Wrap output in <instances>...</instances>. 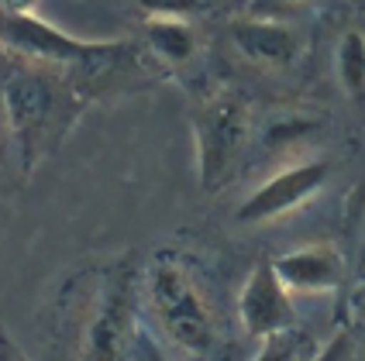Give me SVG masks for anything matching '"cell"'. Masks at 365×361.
Wrapping results in <instances>:
<instances>
[{"label": "cell", "instance_id": "cell-1", "mask_svg": "<svg viewBox=\"0 0 365 361\" xmlns=\"http://www.w3.org/2000/svg\"><path fill=\"white\" fill-rule=\"evenodd\" d=\"M0 97H4V110H7L11 135H14V152H18L24 176H31L38 162L59 148L86 110V103L76 97V90L62 76V69L28 66V62L4 80Z\"/></svg>", "mask_w": 365, "mask_h": 361}, {"label": "cell", "instance_id": "cell-2", "mask_svg": "<svg viewBox=\"0 0 365 361\" xmlns=\"http://www.w3.org/2000/svg\"><path fill=\"white\" fill-rule=\"evenodd\" d=\"M142 296L148 317L176 351L193 361H214L221 355V323L210 293L197 279L193 265L180 251H159L145 265Z\"/></svg>", "mask_w": 365, "mask_h": 361}, {"label": "cell", "instance_id": "cell-3", "mask_svg": "<svg viewBox=\"0 0 365 361\" xmlns=\"http://www.w3.org/2000/svg\"><path fill=\"white\" fill-rule=\"evenodd\" d=\"M197 138V179L203 193H221L235 176L252 141V107L238 90H217L193 110Z\"/></svg>", "mask_w": 365, "mask_h": 361}, {"label": "cell", "instance_id": "cell-4", "mask_svg": "<svg viewBox=\"0 0 365 361\" xmlns=\"http://www.w3.org/2000/svg\"><path fill=\"white\" fill-rule=\"evenodd\" d=\"M135 306H138V272L124 258L103 282L93 317L86 323L83 355L86 361H128L135 344Z\"/></svg>", "mask_w": 365, "mask_h": 361}, {"label": "cell", "instance_id": "cell-5", "mask_svg": "<svg viewBox=\"0 0 365 361\" xmlns=\"http://www.w3.org/2000/svg\"><path fill=\"white\" fill-rule=\"evenodd\" d=\"M101 38H76L41 14H0V48L28 66L73 69L97 52Z\"/></svg>", "mask_w": 365, "mask_h": 361}, {"label": "cell", "instance_id": "cell-6", "mask_svg": "<svg viewBox=\"0 0 365 361\" xmlns=\"http://www.w3.org/2000/svg\"><path fill=\"white\" fill-rule=\"evenodd\" d=\"M331 179V162L324 159H307L276 169L265 182H259L235 210L238 224H269L289 217L293 210H300L314 197H321V189Z\"/></svg>", "mask_w": 365, "mask_h": 361}, {"label": "cell", "instance_id": "cell-7", "mask_svg": "<svg viewBox=\"0 0 365 361\" xmlns=\"http://www.w3.org/2000/svg\"><path fill=\"white\" fill-rule=\"evenodd\" d=\"M238 323L259 344L276 338V334L297 330L293 293L283 286L272 258H259L255 268L248 272L242 293H238Z\"/></svg>", "mask_w": 365, "mask_h": 361}, {"label": "cell", "instance_id": "cell-8", "mask_svg": "<svg viewBox=\"0 0 365 361\" xmlns=\"http://www.w3.org/2000/svg\"><path fill=\"white\" fill-rule=\"evenodd\" d=\"M227 38L242 59H248L252 66H262V69H286L304 52L300 35L276 18H255L252 14V18L231 21Z\"/></svg>", "mask_w": 365, "mask_h": 361}, {"label": "cell", "instance_id": "cell-9", "mask_svg": "<svg viewBox=\"0 0 365 361\" xmlns=\"http://www.w3.org/2000/svg\"><path fill=\"white\" fill-rule=\"evenodd\" d=\"M272 265H276V272L289 293L321 296V293L341 289V282H345V255L324 241L293 248L279 258H272Z\"/></svg>", "mask_w": 365, "mask_h": 361}, {"label": "cell", "instance_id": "cell-10", "mask_svg": "<svg viewBox=\"0 0 365 361\" xmlns=\"http://www.w3.org/2000/svg\"><path fill=\"white\" fill-rule=\"evenodd\" d=\"M200 48V35L190 21L182 18H148L145 21V52L152 59L165 66V69H176L197 56Z\"/></svg>", "mask_w": 365, "mask_h": 361}, {"label": "cell", "instance_id": "cell-11", "mask_svg": "<svg viewBox=\"0 0 365 361\" xmlns=\"http://www.w3.org/2000/svg\"><path fill=\"white\" fill-rule=\"evenodd\" d=\"M334 66H338V83L345 90V97L359 110H365V31L348 28L338 52H334Z\"/></svg>", "mask_w": 365, "mask_h": 361}, {"label": "cell", "instance_id": "cell-12", "mask_svg": "<svg viewBox=\"0 0 365 361\" xmlns=\"http://www.w3.org/2000/svg\"><path fill=\"white\" fill-rule=\"evenodd\" d=\"M314 131H317V120L314 117H297V114L276 117L262 127V145L272 148V152H279V148H289L293 141H307Z\"/></svg>", "mask_w": 365, "mask_h": 361}, {"label": "cell", "instance_id": "cell-13", "mask_svg": "<svg viewBox=\"0 0 365 361\" xmlns=\"http://www.w3.org/2000/svg\"><path fill=\"white\" fill-rule=\"evenodd\" d=\"M252 361H310L307 358V334H300V330L276 334V338L262 341L259 355Z\"/></svg>", "mask_w": 365, "mask_h": 361}, {"label": "cell", "instance_id": "cell-14", "mask_svg": "<svg viewBox=\"0 0 365 361\" xmlns=\"http://www.w3.org/2000/svg\"><path fill=\"white\" fill-rule=\"evenodd\" d=\"M145 18H182L190 21L207 7V0H135Z\"/></svg>", "mask_w": 365, "mask_h": 361}, {"label": "cell", "instance_id": "cell-15", "mask_svg": "<svg viewBox=\"0 0 365 361\" xmlns=\"http://www.w3.org/2000/svg\"><path fill=\"white\" fill-rule=\"evenodd\" d=\"M351 355H355V341H351L348 330H341V334H334L310 361H351Z\"/></svg>", "mask_w": 365, "mask_h": 361}, {"label": "cell", "instance_id": "cell-16", "mask_svg": "<svg viewBox=\"0 0 365 361\" xmlns=\"http://www.w3.org/2000/svg\"><path fill=\"white\" fill-rule=\"evenodd\" d=\"M14 148V135H11V120L4 110V97H0V165L7 162V152Z\"/></svg>", "mask_w": 365, "mask_h": 361}, {"label": "cell", "instance_id": "cell-17", "mask_svg": "<svg viewBox=\"0 0 365 361\" xmlns=\"http://www.w3.org/2000/svg\"><path fill=\"white\" fill-rule=\"evenodd\" d=\"M41 0H0V14H38Z\"/></svg>", "mask_w": 365, "mask_h": 361}, {"label": "cell", "instance_id": "cell-18", "mask_svg": "<svg viewBox=\"0 0 365 361\" xmlns=\"http://www.w3.org/2000/svg\"><path fill=\"white\" fill-rule=\"evenodd\" d=\"M0 361H28L24 355H21V347L11 341L4 330H0Z\"/></svg>", "mask_w": 365, "mask_h": 361}, {"label": "cell", "instance_id": "cell-19", "mask_svg": "<svg viewBox=\"0 0 365 361\" xmlns=\"http://www.w3.org/2000/svg\"><path fill=\"white\" fill-rule=\"evenodd\" d=\"M265 4H279L283 7V4H304V0H265Z\"/></svg>", "mask_w": 365, "mask_h": 361}, {"label": "cell", "instance_id": "cell-20", "mask_svg": "<svg viewBox=\"0 0 365 361\" xmlns=\"http://www.w3.org/2000/svg\"><path fill=\"white\" fill-rule=\"evenodd\" d=\"M359 265H362V272H365V244H362V258H359Z\"/></svg>", "mask_w": 365, "mask_h": 361}, {"label": "cell", "instance_id": "cell-21", "mask_svg": "<svg viewBox=\"0 0 365 361\" xmlns=\"http://www.w3.org/2000/svg\"><path fill=\"white\" fill-rule=\"evenodd\" d=\"M0 52H4V48H0Z\"/></svg>", "mask_w": 365, "mask_h": 361}, {"label": "cell", "instance_id": "cell-22", "mask_svg": "<svg viewBox=\"0 0 365 361\" xmlns=\"http://www.w3.org/2000/svg\"><path fill=\"white\" fill-rule=\"evenodd\" d=\"M155 361H159V358H155Z\"/></svg>", "mask_w": 365, "mask_h": 361}]
</instances>
